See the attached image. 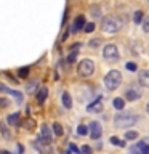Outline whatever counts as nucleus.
I'll list each match as a JSON object with an SVG mask.
<instances>
[{"mask_svg": "<svg viewBox=\"0 0 149 154\" xmlns=\"http://www.w3.org/2000/svg\"><path fill=\"white\" fill-rule=\"evenodd\" d=\"M120 27H122L120 19L115 18V16H112V14L104 16L103 21H101V31L106 32V34H115L117 31H120Z\"/></svg>", "mask_w": 149, "mask_h": 154, "instance_id": "nucleus-1", "label": "nucleus"}, {"mask_svg": "<svg viewBox=\"0 0 149 154\" xmlns=\"http://www.w3.org/2000/svg\"><path fill=\"white\" fill-rule=\"evenodd\" d=\"M138 120L136 116H133L132 112H120L114 117V125L117 128H128L135 125V122Z\"/></svg>", "mask_w": 149, "mask_h": 154, "instance_id": "nucleus-2", "label": "nucleus"}, {"mask_svg": "<svg viewBox=\"0 0 149 154\" xmlns=\"http://www.w3.org/2000/svg\"><path fill=\"white\" fill-rule=\"evenodd\" d=\"M120 84H122V74H120L119 71L112 69V71H109L108 74H106V77H104V87L109 91L117 90Z\"/></svg>", "mask_w": 149, "mask_h": 154, "instance_id": "nucleus-3", "label": "nucleus"}, {"mask_svg": "<svg viewBox=\"0 0 149 154\" xmlns=\"http://www.w3.org/2000/svg\"><path fill=\"white\" fill-rule=\"evenodd\" d=\"M77 72L82 77H90L95 72V63L91 60H82L77 66Z\"/></svg>", "mask_w": 149, "mask_h": 154, "instance_id": "nucleus-4", "label": "nucleus"}, {"mask_svg": "<svg viewBox=\"0 0 149 154\" xmlns=\"http://www.w3.org/2000/svg\"><path fill=\"white\" fill-rule=\"evenodd\" d=\"M103 58L106 61H117L119 60L117 47H115L114 43H108V45L103 48Z\"/></svg>", "mask_w": 149, "mask_h": 154, "instance_id": "nucleus-5", "label": "nucleus"}, {"mask_svg": "<svg viewBox=\"0 0 149 154\" xmlns=\"http://www.w3.org/2000/svg\"><path fill=\"white\" fill-rule=\"evenodd\" d=\"M51 128L48 127L47 124H42V127H40V137L37 138V141H40L43 144H50L51 143Z\"/></svg>", "mask_w": 149, "mask_h": 154, "instance_id": "nucleus-6", "label": "nucleus"}, {"mask_svg": "<svg viewBox=\"0 0 149 154\" xmlns=\"http://www.w3.org/2000/svg\"><path fill=\"white\" fill-rule=\"evenodd\" d=\"M88 132H90L91 140H99L101 135H103V127H101L99 122L93 120V122H90V125H88Z\"/></svg>", "mask_w": 149, "mask_h": 154, "instance_id": "nucleus-7", "label": "nucleus"}, {"mask_svg": "<svg viewBox=\"0 0 149 154\" xmlns=\"http://www.w3.org/2000/svg\"><path fill=\"white\" fill-rule=\"evenodd\" d=\"M0 93H10L11 96H14V100H16V103H23V93H19V91L16 90H11V88H8L5 84H0Z\"/></svg>", "mask_w": 149, "mask_h": 154, "instance_id": "nucleus-8", "label": "nucleus"}, {"mask_svg": "<svg viewBox=\"0 0 149 154\" xmlns=\"http://www.w3.org/2000/svg\"><path fill=\"white\" fill-rule=\"evenodd\" d=\"M85 24H87V21H85V16H84V14L77 16V18L74 19V23H72L71 32H79V31H82V29L85 27Z\"/></svg>", "mask_w": 149, "mask_h": 154, "instance_id": "nucleus-9", "label": "nucleus"}, {"mask_svg": "<svg viewBox=\"0 0 149 154\" xmlns=\"http://www.w3.org/2000/svg\"><path fill=\"white\" fill-rule=\"evenodd\" d=\"M132 152L135 154H149V144L144 141H138L135 146H132Z\"/></svg>", "mask_w": 149, "mask_h": 154, "instance_id": "nucleus-10", "label": "nucleus"}, {"mask_svg": "<svg viewBox=\"0 0 149 154\" xmlns=\"http://www.w3.org/2000/svg\"><path fill=\"white\" fill-rule=\"evenodd\" d=\"M125 98H127L128 101H135V100L141 98V91H139L138 88H133V87H130L128 90H125Z\"/></svg>", "mask_w": 149, "mask_h": 154, "instance_id": "nucleus-11", "label": "nucleus"}, {"mask_svg": "<svg viewBox=\"0 0 149 154\" xmlns=\"http://www.w3.org/2000/svg\"><path fill=\"white\" fill-rule=\"evenodd\" d=\"M7 122L10 127H21V119H19V112H13V114H8L7 117Z\"/></svg>", "mask_w": 149, "mask_h": 154, "instance_id": "nucleus-12", "label": "nucleus"}, {"mask_svg": "<svg viewBox=\"0 0 149 154\" xmlns=\"http://www.w3.org/2000/svg\"><path fill=\"white\" fill-rule=\"evenodd\" d=\"M138 82H139V85H141V87H147V88H149V71L147 69L139 71Z\"/></svg>", "mask_w": 149, "mask_h": 154, "instance_id": "nucleus-13", "label": "nucleus"}, {"mask_svg": "<svg viewBox=\"0 0 149 154\" xmlns=\"http://www.w3.org/2000/svg\"><path fill=\"white\" fill-rule=\"evenodd\" d=\"M47 96H48V88L47 87H42V88H38V91H37V103L38 104H43L45 103V100H47Z\"/></svg>", "mask_w": 149, "mask_h": 154, "instance_id": "nucleus-14", "label": "nucleus"}, {"mask_svg": "<svg viewBox=\"0 0 149 154\" xmlns=\"http://www.w3.org/2000/svg\"><path fill=\"white\" fill-rule=\"evenodd\" d=\"M87 111H88V112H99V111H103V103H101L99 100H96V101H93V103H90L87 106Z\"/></svg>", "mask_w": 149, "mask_h": 154, "instance_id": "nucleus-15", "label": "nucleus"}, {"mask_svg": "<svg viewBox=\"0 0 149 154\" xmlns=\"http://www.w3.org/2000/svg\"><path fill=\"white\" fill-rule=\"evenodd\" d=\"M61 101H62V106H64L66 109L72 108V98H71V95L67 93V91H64V93L61 95Z\"/></svg>", "mask_w": 149, "mask_h": 154, "instance_id": "nucleus-16", "label": "nucleus"}, {"mask_svg": "<svg viewBox=\"0 0 149 154\" xmlns=\"http://www.w3.org/2000/svg\"><path fill=\"white\" fill-rule=\"evenodd\" d=\"M53 133L56 135V137H62V133H64V130H62V125L61 124H58V122H55L53 124Z\"/></svg>", "mask_w": 149, "mask_h": 154, "instance_id": "nucleus-17", "label": "nucleus"}, {"mask_svg": "<svg viewBox=\"0 0 149 154\" xmlns=\"http://www.w3.org/2000/svg\"><path fill=\"white\" fill-rule=\"evenodd\" d=\"M112 103H114V108L119 109V111L125 108V100H123V98H114Z\"/></svg>", "mask_w": 149, "mask_h": 154, "instance_id": "nucleus-18", "label": "nucleus"}, {"mask_svg": "<svg viewBox=\"0 0 149 154\" xmlns=\"http://www.w3.org/2000/svg\"><path fill=\"white\" fill-rule=\"evenodd\" d=\"M109 141H111V144H114V146H119V148H123V146H125V141H122V140L117 138V137H111Z\"/></svg>", "mask_w": 149, "mask_h": 154, "instance_id": "nucleus-19", "label": "nucleus"}, {"mask_svg": "<svg viewBox=\"0 0 149 154\" xmlns=\"http://www.w3.org/2000/svg\"><path fill=\"white\" fill-rule=\"evenodd\" d=\"M27 75H29V67H19V69H18V77L26 79Z\"/></svg>", "mask_w": 149, "mask_h": 154, "instance_id": "nucleus-20", "label": "nucleus"}, {"mask_svg": "<svg viewBox=\"0 0 149 154\" xmlns=\"http://www.w3.org/2000/svg\"><path fill=\"white\" fill-rule=\"evenodd\" d=\"M87 133H88V127H87V125H79V127H77V135L85 137Z\"/></svg>", "mask_w": 149, "mask_h": 154, "instance_id": "nucleus-21", "label": "nucleus"}, {"mask_svg": "<svg viewBox=\"0 0 149 154\" xmlns=\"http://www.w3.org/2000/svg\"><path fill=\"white\" fill-rule=\"evenodd\" d=\"M133 21L136 23V24H139V23H143V11H135V14H133Z\"/></svg>", "mask_w": 149, "mask_h": 154, "instance_id": "nucleus-22", "label": "nucleus"}, {"mask_svg": "<svg viewBox=\"0 0 149 154\" xmlns=\"http://www.w3.org/2000/svg\"><path fill=\"white\" fill-rule=\"evenodd\" d=\"M90 11H91V16H93V18H99V16H101V10H99V7H91Z\"/></svg>", "mask_w": 149, "mask_h": 154, "instance_id": "nucleus-23", "label": "nucleus"}, {"mask_svg": "<svg viewBox=\"0 0 149 154\" xmlns=\"http://www.w3.org/2000/svg\"><path fill=\"white\" fill-rule=\"evenodd\" d=\"M125 138H127V140H136L138 133L133 132V130H128V132H125Z\"/></svg>", "mask_w": 149, "mask_h": 154, "instance_id": "nucleus-24", "label": "nucleus"}, {"mask_svg": "<svg viewBox=\"0 0 149 154\" xmlns=\"http://www.w3.org/2000/svg\"><path fill=\"white\" fill-rule=\"evenodd\" d=\"M77 53H79L77 50H71V55L67 56V63H74L75 58H77Z\"/></svg>", "mask_w": 149, "mask_h": 154, "instance_id": "nucleus-25", "label": "nucleus"}, {"mask_svg": "<svg viewBox=\"0 0 149 154\" xmlns=\"http://www.w3.org/2000/svg\"><path fill=\"white\" fill-rule=\"evenodd\" d=\"M84 31H85L87 34L93 32V31H95V24H93V23H87V24H85V27H84Z\"/></svg>", "mask_w": 149, "mask_h": 154, "instance_id": "nucleus-26", "label": "nucleus"}, {"mask_svg": "<svg viewBox=\"0 0 149 154\" xmlns=\"http://www.w3.org/2000/svg\"><path fill=\"white\" fill-rule=\"evenodd\" d=\"M143 31L149 34V16L143 19Z\"/></svg>", "mask_w": 149, "mask_h": 154, "instance_id": "nucleus-27", "label": "nucleus"}, {"mask_svg": "<svg viewBox=\"0 0 149 154\" xmlns=\"http://www.w3.org/2000/svg\"><path fill=\"white\" fill-rule=\"evenodd\" d=\"M125 67H127L128 71H132V72H135V71L138 69V66L135 64V63H132V61H130V63H127V64H125Z\"/></svg>", "mask_w": 149, "mask_h": 154, "instance_id": "nucleus-28", "label": "nucleus"}, {"mask_svg": "<svg viewBox=\"0 0 149 154\" xmlns=\"http://www.w3.org/2000/svg\"><path fill=\"white\" fill-rule=\"evenodd\" d=\"M69 151H72V152H75V154H82V152H80V149L77 148V146H75L74 143H71V144H69Z\"/></svg>", "mask_w": 149, "mask_h": 154, "instance_id": "nucleus-29", "label": "nucleus"}, {"mask_svg": "<svg viewBox=\"0 0 149 154\" xmlns=\"http://www.w3.org/2000/svg\"><path fill=\"white\" fill-rule=\"evenodd\" d=\"M80 152H82V154H91L93 151H91V148H90V146H87V144H85V146L80 149Z\"/></svg>", "mask_w": 149, "mask_h": 154, "instance_id": "nucleus-30", "label": "nucleus"}, {"mask_svg": "<svg viewBox=\"0 0 149 154\" xmlns=\"http://www.w3.org/2000/svg\"><path fill=\"white\" fill-rule=\"evenodd\" d=\"M8 104H10V101L7 98H0V108H7Z\"/></svg>", "mask_w": 149, "mask_h": 154, "instance_id": "nucleus-31", "label": "nucleus"}, {"mask_svg": "<svg viewBox=\"0 0 149 154\" xmlns=\"http://www.w3.org/2000/svg\"><path fill=\"white\" fill-rule=\"evenodd\" d=\"M34 87H35V82H31V84H29V85L26 87V90H27V91H32Z\"/></svg>", "mask_w": 149, "mask_h": 154, "instance_id": "nucleus-32", "label": "nucleus"}, {"mask_svg": "<svg viewBox=\"0 0 149 154\" xmlns=\"http://www.w3.org/2000/svg\"><path fill=\"white\" fill-rule=\"evenodd\" d=\"M98 45H99V40H91V42H90V47H93V48L98 47Z\"/></svg>", "mask_w": 149, "mask_h": 154, "instance_id": "nucleus-33", "label": "nucleus"}, {"mask_svg": "<svg viewBox=\"0 0 149 154\" xmlns=\"http://www.w3.org/2000/svg\"><path fill=\"white\" fill-rule=\"evenodd\" d=\"M0 154H11V152L7 151V149H2V151H0Z\"/></svg>", "mask_w": 149, "mask_h": 154, "instance_id": "nucleus-34", "label": "nucleus"}, {"mask_svg": "<svg viewBox=\"0 0 149 154\" xmlns=\"http://www.w3.org/2000/svg\"><path fill=\"white\" fill-rule=\"evenodd\" d=\"M146 111H147V114H149V103L146 104Z\"/></svg>", "mask_w": 149, "mask_h": 154, "instance_id": "nucleus-35", "label": "nucleus"}, {"mask_svg": "<svg viewBox=\"0 0 149 154\" xmlns=\"http://www.w3.org/2000/svg\"><path fill=\"white\" fill-rule=\"evenodd\" d=\"M66 154H72V152H71V151H66Z\"/></svg>", "mask_w": 149, "mask_h": 154, "instance_id": "nucleus-36", "label": "nucleus"}]
</instances>
